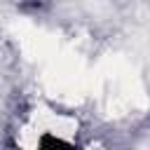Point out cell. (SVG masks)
I'll return each instance as SVG.
<instances>
[{
  "mask_svg": "<svg viewBox=\"0 0 150 150\" xmlns=\"http://www.w3.org/2000/svg\"><path fill=\"white\" fill-rule=\"evenodd\" d=\"M38 150H73V148H70L66 141H61V138H54V136H45Z\"/></svg>",
  "mask_w": 150,
  "mask_h": 150,
  "instance_id": "6da1fadb",
  "label": "cell"
}]
</instances>
